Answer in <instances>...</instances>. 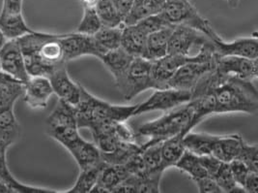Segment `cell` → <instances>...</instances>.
<instances>
[{
  "instance_id": "f6af8a7d",
  "label": "cell",
  "mask_w": 258,
  "mask_h": 193,
  "mask_svg": "<svg viewBox=\"0 0 258 193\" xmlns=\"http://www.w3.org/2000/svg\"><path fill=\"white\" fill-rule=\"evenodd\" d=\"M243 188H244L245 192H258V172H254V171L248 172L245 181H244Z\"/></svg>"
},
{
  "instance_id": "ac0fdd59",
  "label": "cell",
  "mask_w": 258,
  "mask_h": 193,
  "mask_svg": "<svg viewBox=\"0 0 258 193\" xmlns=\"http://www.w3.org/2000/svg\"><path fill=\"white\" fill-rule=\"evenodd\" d=\"M9 146L0 142V181L9 187L12 193H57L53 189L42 188L24 184L16 180L8 168L6 153Z\"/></svg>"
},
{
  "instance_id": "e0dca14e",
  "label": "cell",
  "mask_w": 258,
  "mask_h": 193,
  "mask_svg": "<svg viewBox=\"0 0 258 193\" xmlns=\"http://www.w3.org/2000/svg\"><path fill=\"white\" fill-rule=\"evenodd\" d=\"M135 58L131 56L125 50L121 47L107 52L103 55L99 60L103 62L106 69L112 75L116 87L119 88L123 84L130 65Z\"/></svg>"
},
{
  "instance_id": "9a60e30c",
  "label": "cell",
  "mask_w": 258,
  "mask_h": 193,
  "mask_svg": "<svg viewBox=\"0 0 258 193\" xmlns=\"http://www.w3.org/2000/svg\"><path fill=\"white\" fill-rule=\"evenodd\" d=\"M52 94H54L52 86L48 78L45 76H30L24 84L23 98L24 103L29 108H47Z\"/></svg>"
},
{
  "instance_id": "4dcf8cb0",
  "label": "cell",
  "mask_w": 258,
  "mask_h": 193,
  "mask_svg": "<svg viewBox=\"0 0 258 193\" xmlns=\"http://www.w3.org/2000/svg\"><path fill=\"white\" fill-rule=\"evenodd\" d=\"M106 162L103 160L98 163L97 165L81 170V173L75 182V184L71 187L67 193H88L91 192L92 188L94 187L98 178L102 172L103 168L106 165Z\"/></svg>"
},
{
  "instance_id": "7dc6e473",
  "label": "cell",
  "mask_w": 258,
  "mask_h": 193,
  "mask_svg": "<svg viewBox=\"0 0 258 193\" xmlns=\"http://www.w3.org/2000/svg\"><path fill=\"white\" fill-rule=\"evenodd\" d=\"M83 7H95L98 0H81Z\"/></svg>"
},
{
  "instance_id": "30bf717a",
  "label": "cell",
  "mask_w": 258,
  "mask_h": 193,
  "mask_svg": "<svg viewBox=\"0 0 258 193\" xmlns=\"http://www.w3.org/2000/svg\"><path fill=\"white\" fill-rule=\"evenodd\" d=\"M1 71L25 84L30 76L28 75L24 55L18 40H8L0 50Z\"/></svg>"
},
{
  "instance_id": "83f0119b",
  "label": "cell",
  "mask_w": 258,
  "mask_h": 193,
  "mask_svg": "<svg viewBox=\"0 0 258 193\" xmlns=\"http://www.w3.org/2000/svg\"><path fill=\"white\" fill-rule=\"evenodd\" d=\"M47 128L77 126L76 107L58 99L56 106L52 110L47 119Z\"/></svg>"
},
{
  "instance_id": "f35d334b",
  "label": "cell",
  "mask_w": 258,
  "mask_h": 193,
  "mask_svg": "<svg viewBox=\"0 0 258 193\" xmlns=\"http://www.w3.org/2000/svg\"><path fill=\"white\" fill-rule=\"evenodd\" d=\"M136 24H138L141 27V30L144 31L147 35H149L150 33H153L157 30H160L164 27H166L168 25H172L164 19L162 13L148 17L144 20H141V22H139Z\"/></svg>"
},
{
  "instance_id": "d6a6232c",
  "label": "cell",
  "mask_w": 258,
  "mask_h": 193,
  "mask_svg": "<svg viewBox=\"0 0 258 193\" xmlns=\"http://www.w3.org/2000/svg\"><path fill=\"white\" fill-rule=\"evenodd\" d=\"M162 143L141 147V157L143 158V161L146 165L149 175L164 174L165 167L163 163L162 157Z\"/></svg>"
},
{
  "instance_id": "9c48e42d",
  "label": "cell",
  "mask_w": 258,
  "mask_h": 193,
  "mask_svg": "<svg viewBox=\"0 0 258 193\" xmlns=\"http://www.w3.org/2000/svg\"><path fill=\"white\" fill-rule=\"evenodd\" d=\"M216 69V57L209 61H190L181 66L168 82V87L189 90L205 77Z\"/></svg>"
},
{
  "instance_id": "bcb514c9",
  "label": "cell",
  "mask_w": 258,
  "mask_h": 193,
  "mask_svg": "<svg viewBox=\"0 0 258 193\" xmlns=\"http://www.w3.org/2000/svg\"><path fill=\"white\" fill-rule=\"evenodd\" d=\"M111 1L114 4V6L116 7L119 14L122 16L123 21H124V18L129 12L135 0H111Z\"/></svg>"
},
{
  "instance_id": "cb8c5ba5",
  "label": "cell",
  "mask_w": 258,
  "mask_h": 193,
  "mask_svg": "<svg viewBox=\"0 0 258 193\" xmlns=\"http://www.w3.org/2000/svg\"><path fill=\"white\" fill-rule=\"evenodd\" d=\"M165 0H135L124 18V25L136 24L141 20L163 12Z\"/></svg>"
},
{
  "instance_id": "52a82bcc",
  "label": "cell",
  "mask_w": 258,
  "mask_h": 193,
  "mask_svg": "<svg viewBox=\"0 0 258 193\" xmlns=\"http://www.w3.org/2000/svg\"><path fill=\"white\" fill-rule=\"evenodd\" d=\"M191 100V91L165 87L156 89L155 92L146 101L138 104L135 111V117L152 111H170Z\"/></svg>"
},
{
  "instance_id": "1f68e13d",
  "label": "cell",
  "mask_w": 258,
  "mask_h": 193,
  "mask_svg": "<svg viewBox=\"0 0 258 193\" xmlns=\"http://www.w3.org/2000/svg\"><path fill=\"white\" fill-rule=\"evenodd\" d=\"M95 9L103 26H124L123 18L111 0H98L95 5Z\"/></svg>"
},
{
  "instance_id": "ba28073f",
  "label": "cell",
  "mask_w": 258,
  "mask_h": 193,
  "mask_svg": "<svg viewBox=\"0 0 258 193\" xmlns=\"http://www.w3.org/2000/svg\"><path fill=\"white\" fill-rule=\"evenodd\" d=\"M211 38L197 29L185 25H175L168 43V54L192 57L191 52L200 50L212 42Z\"/></svg>"
},
{
  "instance_id": "f1b7e54d",
  "label": "cell",
  "mask_w": 258,
  "mask_h": 193,
  "mask_svg": "<svg viewBox=\"0 0 258 193\" xmlns=\"http://www.w3.org/2000/svg\"><path fill=\"white\" fill-rule=\"evenodd\" d=\"M21 135V125L14 113L9 109L0 114V142L7 146L15 144Z\"/></svg>"
},
{
  "instance_id": "ee69618b",
  "label": "cell",
  "mask_w": 258,
  "mask_h": 193,
  "mask_svg": "<svg viewBox=\"0 0 258 193\" xmlns=\"http://www.w3.org/2000/svg\"><path fill=\"white\" fill-rule=\"evenodd\" d=\"M24 0H2L1 14H21L23 13Z\"/></svg>"
},
{
  "instance_id": "f546056e",
  "label": "cell",
  "mask_w": 258,
  "mask_h": 193,
  "mask_svg": "<svg viewBox=\"0 0 258 193\" xmlns=\"http://www.w3.org/2000/svg\"><path fill=\"white\" fill-rule=\"evenodd\" d=\"M187 133H180L162 143V157L165 169L175 166L177 161L183 156L186 149L183 144V138Z\"/></svg>"
},
{
  "instance_id": "4316f807",
  "label": "cell",
  "mask_w": 258,
  "mask_h": 193,
  "mask_svg": "<svg viewBox=\"0 0 258 193\" xmlns=\"http://www.w3.org/2000/svg\"><path fill=\"white\" fill-rule=\"evenodd\" d=\"M123 26L118 27H106L102 26L93 36L95 45L99 53V59L112 50L119 48L121 46Z\"/></svg>"
},
{
  "instance_id": "8fae6325",
  "label": "cell",
  "mask_w": 258,
  "mask_h": 193,
  "mask_svg": "<svg viewBox=\"0 0 258 193\" xmlns=\"http://www.w3.org/2000/svg\"><path fill=\"white\" fill-rule=\"evenodd\" d=\"M216 70L224 76L253 82L257 79V60L241 57H216Z\"/></svg>"
},
{
  "instance_id": "44dd1931",
  "label": "cell",
  "mask_w": 258,
  "mask_h": 193,
  "mask_svg": "<svg viewBox=\"0 0 258 193\" xmlns=\"http://www.w3.org/2000/svg\"><path fill=\"white\" fill-rule=\"evenodd\" d=\"M147 36L148 35L141 30L138 24L124 25L120 47L124 49L134 58H143Z\"/></svg>"
},
{
  "instance_id": "603a6c76",
  "label": "cell",
  "mask_w": 258,
  "mask_h": 193,
  "mask_svg": "<svg viewBox=\"0 0 258 193\" xmlns=\"http://www.w3.org/2000/svg\"><path fill=\"white\" fill-rule=\"evenodd\" d=\"M129 176V173L123 164H106L91 192L111 193L120 182L126 180Z\"/></svg>"
},
{
  "instance_id": "681fc988",
  "label": "cell",
  "mask_w": 258,
  "mask_h": 193,
  "mask_svg": "<svg viewBox=\"0 0 258 193\" xmlns=\"http://www.w3.org/2000/svg\"><path fill=\"white\" fill-rule=\"evenodd\" d=\"M226 2L231 8H237L240 3V0H226Z\"/></svg>"
},
{
  "instance_id": "b9f144b4",
  "label": "cell",
  "mask_w": 258,
  "mask_h": 193,
  "mask_svg": "<svg viewBox=\"0 0 258 193\" xmlns=\"http://www.w3.org/2000/svg\"><path fill=\"white\" fill-rule=\"evenodd\" d=\"M199 191L201 193H223L221 187L210 176H206L196 181Z\"/></svg>"
},
{
  "instance_id": "4fadbf2b",
  "label": "cell",
  "mask_w": 258,
  "mask_h": 193,
  "mask_svg": "<svg viewBox=\"0 0 258 193\" xmlns=\"http://www.w3.org/2000/svg\"><path fill=\"white\" fill-rule=\"evenodd\" d=\"M214 53L216 57H241L257 60V35L254 33L251 36L237 38L231 42H224L223 39L214 41Z\"/></svg>"
},
{
  "instance_id": "5bb4252c",
  "label": "cell",
  "mask_w": 258,
  "mask_h": 193,
  "mask_svg": "<svg viewBox=\"0 0 258 193\" xmlns=\"http://www.w3.org/2000/svg\"><path fill=\"white\" fill-rule=\"evenodd\" d=\"M60 42L63 49L64 61L66 62L83 56H93L99 59V53L92 35L79 32L65 33L61 34Z\"/></svg>"
},
{
  "instance_id": "8d00e7d4",
  "label": "cell",
  "mask_w": 258,
  "mask_h": 193,
  "mask_svg": "<svg viewBox=\"0 0 258 193\" xmlns=\"http://www.w3.org/2000/svg\"><path fill=\"white\" fill-rule=\"evenodd\" d=\"M163 175L151 174L144 178H136V191L139 193L161 192V180Z\"/></svg>"
},
{
  "instance_id": "3957f363",
  "label": "cell",
  "mask_w": 258,
  "mask_h": 193,
  "mask_svg": "<svg viewBox=\"0 0 258 193\" xmlns=\"http://www.w3.org/2000/svg\"><path fill=\"white\" fill-rule=\"evenodd\" d=\"M137 105H116L94 96L82 85L80 103L76 106L77 123L80 128L91 130L96 126L116 121H128L135 117Z\"/></svg>"
},
{
  "instance_id": "f907efd6",
  "label": "cell",
  "mask_w": 258,
  "mask_h": 193,
  "mask_svg": "<svg viewBox=\"0 0 258 193\" xmlns=\"http://www.w3.org/2000/svg\"><path fill=\"white\" fill-rule=\"evenodd\" d=\"M0 72H1V65H0Z\"/></svg>"
},
{
  "instance_id": "7402d4cb",
  "label": "cell",
  "mask_w": 258,
  "mask_h": 193,
  "mask_svg": "<svg viewBox=\"0 0 258 193\" xmlns=\"http://www.w3.org/2000/svg\"><path fill=\"white\" fill-rule=\"evenodd\" d=\"M245 140L239 134L219 135L215 143L211 156L223 162L229 163L238 157Z\"/></svg>"
},
{
  "instance_id": "484cf974",
  "label": "cell",
  "mask_w": 258,
  "mask_h": 193,
  "mask_svg": "<svg viewBox=\"0 0 258 193\" xmlns=\"http://www.w3.org/2000/svg\"><path fill=\"white\" fill-rule=\"evenodd\" d=\"M0 29L7 40H17L28 33L33 32L21 14H1L0 13Z\"/></svg>"
},
{
  "instance_id": "60d3db41",
  "label": "cell",
  "mask_w": 258,
  "mask_h": 193,
  "mask_svg": "<svg viewBox=\"0 0 258 193\" xmlns=\"http://www.w3.org/2000/svg\"><path fill=\"white\" fill-rule=\"evenodd\" d=\"M229 167L236 183L243 188L245 179L250 170L248 169L246 165L239 159H234L231 162H229Z\"/></svg>"
},
{
  "instance_id": "2e32d148",
  "label": "cell",
  "mask_w": 258,
  "mask_h": 193,
  "mask_svg": "<svg viewBox=\"0 0 258 193\" xmlns=\"http://www.w3.org/2000/svg\"><path fill=\"white\" fill-rule=\"evenodd\" d=\"M63 147L69 151L80 170L92 167L102 161L101 154L94 143L84 140L81 135L65 143Z\"/></svg>"
},
{
  "instance_id": "e575fe53",
  "label": "cell",
  "mask_w": 258,
  "mask_h": 193,
  "mask_svg": "<svg viewBox=\"0 0 258 193\" xmlns=\"http://www.w3.org/2000/svg\"><path fill=\"white\" fill-rule=\"evenodd\" d=\"M213 179L217 181L222 191L225 193H246L245 190L236 183L232 176L229 163L223 162L220 169L215 174Z\"/></svg>"
},
{
  "instance_id": "c3c4849f",
  "label": "cell",
  "mask_w": 258,
  "mask_h": 193,
  "mask_svg": "<svg viewBox=\"0 0 258 193\" xmlns=\"http://www.w3.org/2000/svg\"><path fill=\"white\" fill-rule=\"evenodd\" d=\"M7 41H8V40L6 39V37L4 36L3 32H2L1 29H0V50L3 48V46L6 44Z\"/></svg>"
},
{
  "instance_id": "6da1fadb",
  "label": "cell",
  "mask_w": 258,
  "mask_h": 193,
  "mask_svg": "<svg viewBox=\"0 0 258 193\" xmlns=\"http://www.w3.org/2000/svg\"><path fill=\"white\" fill-rule=\"evenodd\" d=\"M195 104L194 125L216 114H256L258 91L251 81L224 76L215 69L203 77L191 90Z\"/></svg>"
},
{
  "instance_id": "ffe728a7",
  "label": "cell",
  "mask_w": 258,
  "mask_h": 193,
  "mask_svg": "<svg viewBox=\"0 0 258 193\" xmlns=\"http://www.w3.org/2000/svg\"><path fill=\"white\" fill-rule=\"evenodd\" d=\"M24 84L6 73L0 72V114L14 109L15 102L23 96Z\"/></svg>"
},
{
  "instance_id": "d4e9b609",
  "label": "cell",
  "mask_w": 258,
  "mask_h": 193,
  "mask_svg": "<svg viewBox=\"0 0 258 193\" xmlns=\"http://www.w3.org/2000/svg\"><path fill=\"white\" fill-rule=\"evenodd\" d=\"M219 135H212L208 133H196L188 131L183 138V144L189 153L198 156H211L215 143Z\"/></svg>"
},
{
  "instance_id": "8992f818",
  "label": "cell",
  "mask_w": 258,
  "mask_h": 193,
  "mask_svg": "<svg viewBox=\"0 0 258 193\" xmlns=\"http://www.w3.org/2000/svg\"><path fill=\"white\" fill-rule=\"evenodd\" d=\"M152 62L144 58L133 60L123 84L118 88L126 101H131L148 89H154Z\"/></svg>"
},
{
  "instance_id": "7a4b0ae2",
  "label": "cell",
  "mask_w": 258,
  "mask_h": 193,
  "mask_svg": "<svg viewBox=\"0 0 258 193\" xmlns=\"http://www.w3.org/2000/svg\"><path fill=\"white\" fill-rule=\"evenodd\" d=\"M61 34L33 31L18 40L29 76L48 77L64 61Z\"/></svg>"
},
{
  "instance_id": "d6986e66",
  "label": "cell",
  "mask_w": 258,
  "mask_h": 193,
  "mask_svg": "<svg viewBox=\"0 0 258 193\" xmlns=\"http://www.w3.org/2000/svg\"><path fill=\"white\" fill-rule=\"evenodd\" d=\"M175 25H168L150 33L146 39L144 59L154 61L168 54V43Z\"/></svg>"
},
{
  "instance_id": "277c9868",
  "label": "cell",
  "mask_w": 258,
  "mask_h": 193,
  "mask_svg": "<svg viewBox=\"0 0 258 193\" xmlns=\"http://www.w3.org/2000/svg\"><path fill=\"white\" fill-rule=\"evenodd\" d=\"M195 114V104L189 101L184 105L167 111V113L155 121H148L137 127L135 130L138 137H148L149 140L141 147L162 143L180 133L192 130L191 120Z\"/></svg>"
},
{
  "instance_id": "5b68a950",
  "label": "cell",
  "mask_w": 258,
  "mask_h": 193,
  "mask_svg": "<svg viewBox=\"0 0 258 193\" xmlns=\"http://www.w3.org/2000/svg\"><path fill=\"white\" fill-rule=\"evenodd\" d=\"M162 15L172 25H185L197 29L213 41L222 39L189 0H165Z\"/></svg>"
},
{
  "instance_id": "74e56055",
  "label": "cell",
  "mask_w": 258,
  "mask_h": 193,
  "mask_svg": "<svg viewBox=\"0 0 258 193\" xmlns=\"http://www.w3.org/2000/svg\"><path fill=\"white\" fill-rule=\"evenodd\" d=\"M236 159L241 160L250 171L258 172V147L250 145L246 142L241 148V151Z\"/></svg>"
},
{
  "instance_id": "836d02e7",
  "label": "cell",
  "mask_w": 258,
  "mask_h": 193,
  "mask_svg": "<svg viewBox=\"0 0 258 193\" xmlns=\"http://www.w3.org/2000/svg\"><path fill=\"white\" fill-rule=\"evenodd\" d=\"M177 169L181 170L188 174L195 181L209 176L200 162V157L185 151L183 156L180 157L175 164Z\"/></svg>"
},
{
  "instance_id": "7bdbcfd3",
  "label": "cell",
  "mask_w": 258,
  "mask_h": 193,
  "mask_svg": "<svg viewBox=\"0 0 258 193\" xmlns=\"http://www.w3.org/2000/svg\"><path fill=\"white\" fill-rule=\"evenodd\" d=\"M200 160L207 174L212 178L215 176V174L218 172V170L220 169L223 163V161L213 156H202L200 157Z\"/></svg>"
},
{
  "instance_id": "ab89813d",
  "label": "cell",
  "mask_w": 258,
  "mask_h": 193,
  "mask_svg": "<svg viewBox=\"0 0 258 193\" xmlns=\"http://www.w3.org/2000/svg\"><path fill=\"white\" fill-rule=\"evenodd\" d=\"M123 165L125 166L130 176L136 178H144L146 176H149L148 170L141 157V152L129 158Z\"/></svg>"
},
{
  "instance_id": "7c38bea8",
  "label": "cell",
  "mask_w": 258,
  "mask_h": 193,
  "mask_svg": "<svg viewBox=\"0 0 258 193\" xmlns=\"http://www.w3.org/2000/svg\"><path fill=\"white\" fill-rule=\"evenodd\" d=\"M67 63H63L51 73L47 78L52 86L53 93L73 106H77L80 103L82 94V85L75 83L69 76Z\"/></svg>"
},
{
  "instance_id": "d590c367",
  "label": "cell",
  "mask_w": 258,
  "mask_h": 193,
  "mask_svg": "<svg viewBox=\"0 0 258 193\" xmlns=\"http://www.w3.org/2000/svg\"><path fill=\"white\" fill-rule=\"evenodd\" d=\"M102 26L103 25L97 15L95 7H83L82 21L78 25L76 32L86 35H94Z\"/></svg>"
}]
</instances>
